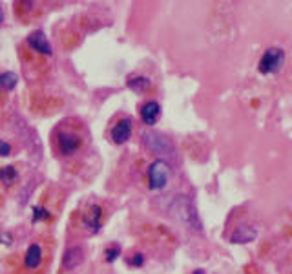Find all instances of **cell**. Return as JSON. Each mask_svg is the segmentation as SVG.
I'll return each mask as SVG.
<instances>
[{
    "label": "cell",
    "instance_id": "8",
    "mask_svg": "<svg viewBox=\"0 0 292 274\" xmlns=\"http://www.w3.org/2000/svg\"><path fill=\"white\" fill-rule=\"evenodd\" d=\"M27 44L31 46L33 50L39 51V53H44V55H51V53H53L50 42H48V39H46V35L42 31L31 33V35L27 37Z\"/></svg>",
    "mask_w": 292,
    "mask_h": 274
},
{
    "label": "cell",
    "instance_id": "6",
    "mask_svg": "<svg viewBox=\"0 0 292 274\" xmlns=\"http://www.w3.org/2000/svg\"><path fill=\"white\" fill-rule=\"evenodd\" d=\"M258 237V228L252 227V225H241L237 227L236 230L230 236V242L232 243H250Z\"/></svg>",
    "mask_w": 292,
    "mask_h": 274
},
{
    "label": "cell",
    "instance_id": "16",
    "mask_svg": "<svg viewBox=\"0 0 292 274\" xmlns=\"http://www.w3.org/2000/svg\"><path fill=\"white\" fill-rule=\"evenodd\" d=\"M50 219V212L42 207H35L33 209V221H48Z\"/></svg>",
    "mask_w": 292,
    "mask_h": 274
},
{
    "label": "cell",
    "instance_id": "10",
    "mask_svg": "<svg viewBox=\"0 0 292 274\" xmlns=\"http://www.w3.org/2000/svg\"><path fill=\"white\" fill-rule=\"evenodd\" d=\"M42 261V249L39 243H33V245L27 247L26 256H24V265L27 269H36Z\"/></svg>",
    "mask_w": 292,
    "mask_h": 274
},
{
    "label": "cell",
    "instance_id": "1",
    "mask_svg": "<svg viewBox=\"0 0 292 274\" xmlns=\"http://www.w3.org/2000/svg\"><path fill=\"white\" fill-rule=\"evenodd\" d=\"M283 66H285V51L283 48L272 46L261 55L260 62H258V72L261 75H272V73L281 72Z\"/></svg>",
    "mask_w": 292,
    "mask_h": 274
},
{
    "label": "cell",
    "instance_id": "13",
    "mask_svg": "<svg viewBox=\"0 0 292 274\" xmlns=\"http://www.w3.org/2000/svg\"><path fill=\"white\" fill-rule=\"evenodd\" d=\"M17 82H18L17 73H13V72L0 73V88H4V90H13V88L17 86Z\"/></svg>",
    "mask_w": 292,
    "mask_h": 274
},
{
    "label": "cell",
    "instance_id": "20",
    "mask_svg": "<svg viewBox=\"0 0 292 274\" xmlns=\"http://www.w3.org/2000/svg\"><path fill=\"white\" fill-rule=\"evenodd\" d=\"M194 274H205V270H203V269H197V270H196V272H194Z\"/></svg>",
    "mask_w": 292,
    "mask_h": 274
},
{
    "label": "cell",
    "instance_id": "7",
    "mask_svg": "<svg viewBox=\"0 0 292 274\" xmlns=\"http://www.w3.org/2000/svg\"><path fill=\"white\" fill-rule=\"evenodd\" d=\"M82 260H84V252H82L81 247H69L62 258V269L64 270L75 269V267H79L82 263Z\"/></svg>",
    "mask_w": 292,
    "mask_h": 274
},
{
    "label": "cell",
    "instance_id": "11",
    "mask_svg": "<svg viewBox=\"0 0 292 274\" xmlns=\"http://www.w3.org/2000/svg\"><path fill=\"white\" fill-rule=\"evenodd\" d=\"M100 214H102V212H100L99 207H93L90 216L84 218V227H86L90 232H97L100 228Z\"/></svg>",
    "mask_w": 292,
    "mask_h": 274
},
{
    "label": "cell",
    "instance_id": "9",
    "mask_svg": "<svg viewBox=\"0 0 292 274\" xmlns=\"http://www.w3.org/2000/svg\"><path fill=\"white\" fill-rule=\"evenodd\" d=\"M159 115H161V106H159V102H155V100L146 102V105L141 108V119L148 124V126L155 124V121L159 119Z\"/></svg>",
    "mask_w": 292,
    "mask_h": 274
},
{
    "label": "cell",
    "instance_id": "12",
    "mask_svg": "<svg viewBox=\"0 0 292 274\" xmlns=\"http://www.w3.org/2000/svg\"><path fill=\"white\" fill-rule=\"evenodd\" d=\"M150 86H152V82L148 77H132L128 81V88H132V90L137 91V93H142V91H146Z\"/></svg>",
    "mask_w": 292,
    "mask_h": 274
},
{
    "label": "cell",
    "instance_id": "18",
    "mask_svg": "<svg viewBox=\"0 0 292 274\" xmlns=\"http://www.w3.org/2000/svg\"><path fill=\"white\" fill-rule=\"evenodd\" d=\"M130 263H132L133 267H141V265L144 263V256H142V254H139V252H137V254L133 256V260L130 261Z\"/></svg>",
    "mask_w": 292,
    "mask_h": 274
},
{
    "label": "cell",
    "instance_id": "5",
    "mask_svg": "<svg viewBox=\"0 0 292 274\" xmlns=\"http://www.w3.org/2000/svg\"><path fill=\"white\" fill-rule=\"evenodd\" d=\"M130 135H132V121H130V119H121V121H117V124L112 128V139H114V143H117V145L126 143L128 139H130Z\"/></svg>",
    "mask_w": 292,
    "mask_h": 274
},
{
    "label": "cell",
    "instance_id": "15",
    "mask_svg": "<svg viewBox=\"0 0 292 274\" xmlns=\"http://www.w3.org/2000/svg\"><path fill=\"white\" fill-rule=\"evenodd\" d=\"M106 261H108V263H112V261H115L119 258V254H121V247L117 245V243H114V245L112 247H108V249H106Z\"/></svg>",
    "mask_w": 292,
    "mask_h": 274
},
{
    "label": "cell",
    "instance_id": "3",
    "mask_svg": "<svg viewBox=\"0 0 292 274\" xmlns=\"http://www.w3.org/2000/svg\"><path fill=\"white\" fill-rule=\"evenodd\" d=\"M142 141H144V146L152 154H157V155H168L173 152V145L170 141L168 137L163 135V133H157V132H146L142 135Z\"/></svg>",
    "mask_w": 292,
    "mask_h": 274
},
{
    "label": "cell",
    "instance_id": "21",
    "mask_svg": "<svg viewBox=\"0 0 292 274\" xmlns=\"http://www.w3.org/2000/svg\"><path fill=\"white\" fill-rule=\"evenodd\" d=\"M2 18H4V13H2V9H0V22H2Z\"/></svg>",
    "mask_w": 292,
    "mask_h": 274
},
{
    "label": "cell",
    "instance_id": "17",
    "mask_svg": "<svg viewBox=\"0 0 292 274\" xmlns=\"http://www.w3.org/2000/svg\"><path fill=\"white\" fill-rule=\"evenodd\" d=\"M9 154H11V146H9V143L0 139V157H6V155H9Z\"/></svg>",
    "mask_w": 292,
    "mask_h": 274
},
{
    "label": "cell",
    "instance_id": "14",
    "mask_svg": "<svg viewBox=\"0 0 292 274\" xmlns=\"http://www.w3.org/2000/svg\"><path fill=\"white\" fill-rule=\"evenodd\" d=\"M17 178H18V174H17V170H15V166H4V168H0V181L6 183V185L13 183Z\"/></svg>",
    "mask_w": 292,
    "mask_h": 274
},
{
    "label": "cell",
    "instance_id": "19",
    "mask_svg": "<svg viewBox=\"0 0 292 274\" xmlns=\"http://www.w3.org/2000/svg\"><path fill=\"white\" fill-rule=\"evenodd\" d=\"M11 242H13L11 234H2V236H0V243H4V245H11Z\"/></svg>",
    "mask_w": 292,
    "mask_h": 274
},
{
    "label": "cell",
    "instance_id": "2",
    "mask_svg": "<svg viewBox=\"0 0 292 274\" xmlns=\"http://www.w3.org/2000/svg\"><path fill=\"white\" fill-rule=\"evenodd\" d=\"M170 179V166L163 159H157L150 164L148 168V181H150L152 190H161L168 185Z\"/></svg>",
    "mask_w": 292,
    "mask_h": 274
},
{
    "label": "cell",
    "instance_id": "4",
    "mask_svg": "<svg viewBox=\"0 0 292 274\" xmlns=\"http://www.w3.org/2000/svg\"><path fill=\"white\" fill-rule=\"evenodd\" d=\"M57 145H59V150L62 152V154L69 155L75 150H79V146H81V137H79L77 133L62 132V133H59V137H57Z\"/></svg>",
    "mask_w": 292,
    "mask_h": 274
}]
</instances>
